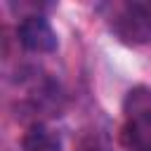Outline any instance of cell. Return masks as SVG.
Instances as JSON below:
<instances>
[{
  "label": "cell",
  "mask_w": 151,
  "mask_h": 151,
  "mask_svg": "<svg viewBox=\"0 0 151 151\" xmlns=\"http://www.w3.org/2000/svg\"><path fill=\"white\" fill-rule=\"evenodd\" d=\"M123 144L127 151H151V87L137 85L123 99Z\"/></svg>",
  "instance_id": "obj_1"
},
{
  "label": "cell",
  "mask_w": 151,
  "mask_h": 151,
  "mask_svg": "<svg viewBox=\"0 0 151 151\" xmlns=\"http://www.w3.org/2000/svg\"><path fill=\"white\" fill-rule=\"evenodd\" d=\"M111 28L125 45L151 42V0H130L113 9Z\"/></svg>",
  "instance_id": "obj_2"
},
{
  "label": "cell",
  "mask_w": 151,
  "mask_h": 151,
  "mask_svg": "<svg viewBox=\"0 0 151 151\" xmlns=\"http://www.w3.org/2000/svg\"><path fill=\"white\" fill-rule=\"evenodd\" d=\"M17 38L31 52H54L57 42H59L52 24L42 14H28V17H24L19 21V26H17Z\"/></svg>",
  "instance_id": "obj_3"
},
{
  "label": "cell",
  "mask_w": 151,
  "mask_h": 151,
  "mask_svg": "<svg viewBox=\"0 0 151 151\" xmlns=\"http://www.w3.org/2000/svg\"><path fill=\"white\" fill-rule=\"evenodd\" d=\"M21 149L24 151H61V139L54 130L33 123L21 134Z\"/></svg>",
  "instance_id": "obj_4"
},
{
  "label": "cell",
  "mask_w": 151,
  "mask_h": 151,
  "mask_svg": "<svg viewBox=\"0 0 151 151\" xmlns=\"http://www.w3.org/2000/svg\"><path fill=\"white\" fill-rule=\"evenodd\" d=\"M94 151H104V149H94Z\"/></svg>",
  "instance_id": "obj_5"
}]
</instances>
